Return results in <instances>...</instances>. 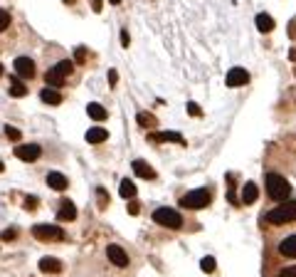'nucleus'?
Listing matches in <instances>:
<instances>
[{"instance_id":"nucleus-33","label":"nucleus","mask_w":296,"mask_h":277,"mask_svg":"<svg viewBox=\"0 0 296 277\" xmlns=\"http://www.w3.org/2000/svg\"><path fill=\"white\" fill-rule=\"evenodd\" d=\"M188 112H190L193 117H200V107H198L195 102H188Z\"/></svg>"},{"instance_id":"nucleus-5","label":"nucleus","mask_w":296,"mask_h":277,"mask_svg":"<svg viewBox=\"0 0 296 277\" xmlns=\"http://www.w3.org/2000/svg\"><path fill=\"white\" fill-rule=\"evenodd\" d=\"M207 203H210V191L207 188H195V191H190L188 196H183V201H180V206H185V208H205Z\"/></svg>"},{"instance_id":"nucleus-34","label":"nucleus","mask_w":296,"mask_h":277,"mask_svg":"<svg viewBox=\"0 0 296 277\" xmlns=\"http://www.w3.org/2000/svg\"><path fill=\"white\" fill-rule=\"evenodd\" d=\"M25 208H37V198H25Z\"/></svg>"},{"instance_id":"nucleus-23","label":"nucleus","mask_w":296,"mask_h":277,"mask_svg":"<svg viewBox=\"0 0 296 277\" xmlns=\"http://www.w3.org/2000/svg\"><path fill=\"white\" fill-rule=\"evenodd\" d=\"M257 28L262 32H269V30H274V20L266 15V13H262V15H257Z\"/></svg>"},{"instance_id":"nucleus-2","label":"nucleus","mask_w":296,"mask_h":277,"mask_svg":"<svg viewBox=\"0 0 296 277\" xmlns=\"http://www.w3.org/2000/svg\"><path fill=\"white\" fill-rule=\"evenodd\" d=\"M266 220L274 225H284V223L296 220V201H284L281 206H276L274 211L266 213Z\"/></svg>"},{"instance_id":"nucleus-39","label":"nucleus","mask_w":296,"mask_h":277,"mask_svg":"<svg viewBox=\"0 0 296 277\" xmlns=\"http://www.w3.org/2000/svg\"><path fill=\"white\" fill-rule=\"evenodd\" d=\"M109 3H114V5H118V3H121V0H109Z\"/></svg>"},{"instance_id":"nucleus-18","label":"nucleus","mask_w":296,"mask_h":277,"mask_svg":"<svg viewBox=\"0 0 296 277\" xmlns=\"http://www.w3.org/2000/svg\"><path fill=\"white\" fill-rule=\"evenodd\" d=\"M257 196H259V193H257V186H254V183H244V186H242V203H247V206H249V203H254V201H257Z\"/></svg>"},{"instance_id":"nucleus-16","label":"nucleus","mask_w":296,"mask_h":277,"mask_svg":"<svg viewBox=\"0 0 296 277\" xmlns=\"http://www.w3.org/2000/svg\"><path fill=\"white\" fill-rule=\"evenodd\" d=\"M87 114L91 117V119H96V122H104V119L109 117V112H106L101 104H96V102H91V104L87 107Z\"/></svg>"},{"instance_id":"nucleus-4","label":"nucleus","mask_w":296,"mask_h":277,"mask_svg":"<svg viewBox=\"0 0 296 277\" xmlns=\"http://www.w3.org/2000/svg\"><path fill=\"white\" fill-rule=\"evenodd\" d=\"M153 220H156L158 225H163V228H173V230H178V228L183 225L180 213L173 211V208H156V211H153Z\"/></svg>"},{"instance_id":"nucleus-30","label":"nucleus","mask_w":296,"mask_h":277,"mask_svg":"<svg viewBox=\"0 0 296 277\" xmlns=\"http://www.w3.org/2000/svg\"><path fill=\"white\" fill-rule=\"evenodd\" d=\"M0 238H3V240H15V238H18V230H15V228L3 230V233H0Z\"/></svg>"},{"instance_id":"nucleus-21","label":"nucleus","mask_w":296,"mask_h":277,"mask_svg":"<svg viewBox=\"0 0 296 277\" xmlns=\"http://www.w3.org/2000/svg\"><path fill=\"white\" fill-rule=\"evenodd\" d=\"M121 196L126 198V201H131V198H136V186H133V181H128V178H123L121 181Z\"/></svg>"},{"instance_id":"nucleus-17","label":"nucleus","mask_w":296,"mask_h":277,"mask_svg":"<svg viewBox=\"0 0 296 277\" xmlns=\"http://www.w3.org/2000/svg\"><path fill=\"white\" fill-rule=\"evenodd\" d=\"M279 252H281L284 257H296V235L286 238V240H281V245H279Z\"/></svg>"},{"instance_id":"nucleus-35","label":"nucleus","mask_w":296,"mask_h":277,"mask_svg":"<svg viewBox=\"0 0 296 277\" xmlns=\"http://www.w3.org/2000/svg\"><path fill=\"white\" fill-rule=\"evenodd\" d=\"M279 277H296V267H286V270H284Z\"/></svg>"},{"instance_id":"nucleus-7","label":"nucleus","mask_w":296,"mask_h":277,"mask_svg":"<svg viewBox=\"0 0 296 277\" xmlns=\"http://www.w3.org/2000/svg\"><path fill=\"white\" fill-rule=\"evenodd\" d=\"M247 82H249V74H247V69H242V67L230 69L227 77H225V84H227V87H242V84H247Z\"/></svg>"},{"instance_id":"nucleus-10","label":"nucleus","mask_w":296,"mask_h":277,"mask_svg":"<svg viewBox=\"0 0 296 277\" xmlns=\"http://www.w3.org/2000/svg\"><path fill=\"white\" fill-rule=\"evenodd\" d=\"M40 272H45V275H57V272H62V262H59L57 257H42V260H40Z\"/></svg>"},{"instance_id":"nucleus-36","label":"nucleus","mask_w":296,"mask_h":277,"mask_svg":"<svg viewBox=\"0 0 296 277\" xmlns=\"http://www.w3.org/2000/svg\"><path fill=\"white\" fill-rule=\"evenodd\" d=\"M121 45H123V47H126V45H128V32H126V30L121 32Z\"/></svg>"},{"instance_id":"nucleus-31","label":"nucleus","mask_w":296,"mask_h":277,"mask_svg":"<svg viewBox=\"0 0 296 277\" xmlns=\"http://www.w3.org/2000/svg\"><path fill=\"white\" fill-rule=\"evenodd\" d=\"M96 196H99V208H106V191L96 188Z\"/></svg>"},{"instance_id":"nucleus-9","label":"nucleus","mask_w":296,"mask_h":277,"mask_svg":"<svg viewBox=\"0 0 296 277\" xmlns=\"http://www.w3.org/2000/svg\"><path fill=\"white\" fill-rule=\"evenodd\" d=\"M106 255H109V260H111L116 267H126V265H128V255L123 252V247L109 245L106 247Z\"/></svg>"},{"instance_id":"nucleus-3","label":"nucleus","mask_w":296,"mask_h":277,"mask_svg":"<svg viewBox=\"0 0 296 277\" xmlns=\"http://www.w3.org/2000/svg\"><path fill=\"white\" fill-rule=\"evenodd\" d=\"M32 235L42 243H55V240H64V230L59 225H47V223H37L32 228Z\"/></svg>"},{"instance_id":"nucleus-1","label":"nucleus","mask_w":296,"mask_h":277,"mask_svg":"<svg viewBox=\"0 0 296 277\" xmlns=\"http://www.w3.org/2000/svg\"><path fill=\"white\" fill-rule=\"evenodd\" d=\"M266 193L274 201H286L289 193H291V183L279 173H266Z\"/></svg>"},{"instance_id":"nucleus-20","label":"nucleus","mask_w":296,"mask_h":277,"mask_svg":"<svg viewBox=\"0 0 296 277\" xmlns=\"http://www.w3.org/2000/svg\"><path fill=\"white\" fill-rule=\"evenodd\" d=\"M55 72H57L62 79H67V77H69V74L74 72V62H72V60H62V62H57V64H55Z\"/></svg>"},{"instance_id":"nucleus-32","label":"nucleus","mask_w":296,"mask_h":277,"mask_svg":"<svg viewBox=\"0 0 296 277\" xmlns=\"http://www.w3.org/2000/svg\"><path fill=\"white\" fill-rule=\"evenodd\" d=\"M138 211H141L138 201H133V198H131V201H128V213H131V216H138Z\"/></svg>"},{"instance_id":"nucleus-27","label":"nucleus","mask_w":296,"mask_h":277,"mask_svg":"<svg viewBox=\"0 0 296 277\" xmlns=\"http://www.w3.org/2000/svg\"><path fill=\"white\" fill-rule=\"evenodd\" d=\"M200 267H203V272H215V257H203Z\"/></svg>"},{"instance_id":"nucleus-37","label":"nucleus","mask_w":296,"mask_h":277,"mask_svg":"<svg viewBox=\"0 0 296 277\" xmlns=\"http://www.w3.org/2000/svg\"><path fill=\"white\" fill-rule=\"evenodd\" d=\"M109 82H111V84H116V82H118V77H116V72H114V69L109 72Z\"/></svg>"},{"instance_id":"nucleus-24","label":"nucleus","mask_w":296,"mask_h":277,"mask_svg":"<svg viewBox=\"0 0 296 277\" xmlns=\"http://www.w3.org/2000/svg\"><path fill=\"white\" fill-rule=\"evenodd\" d=\"M156 141H176V144H183V136L178 131H163V134H156Z\"/></svg>"},{"instance_id":"nucleus-29","label":"nucleus","mask_w":296,"mask_h":277,"mask_svg":"<svg viewBox=\"0 0 296 277\" xmlns=\"http://www.w3.org/2000/svg\"><path fill=\"white\" fill-rule=\"evenodd\" d=\"M138 124H141V126H153V124H156V119H153V117H148L146 112H141V114H138Z\"/></svg>"},{"instance_id":"nucleus-22","label":"nucleus","mask_w":296,"mask_h":277,"mask_svg":"<svg viewBox=\"0 0 296 277\" xmlns=\"http://www.w3.org/2000/svg\"><path fill=\"white\" fill-rule=\"evenodd\" d=\"M45 82H47V87H55V89H59V87L64 84V79H62L57 72H55V67H52V69H47V74H45Z\"/></svg>"},{"instance_id":"nucleus-13","label":"nucleus","mask_w":296,"mask_h":277,"mask_svg":"<svg viewBox=\"0 0 296 277\" xmlns=\"http://www.w3.org/2000/svg\"><path fill=\"white\" fill-rule=\"evenodd\" d=\"M57 218L59 220H74V218H77V208H74V203H72V201H62V203H59Z\"/></svg>"},{"instance_id":"nucleus-26","label":"nucleus","mask_w":296,"mask_h":277,"mask_svg":"<svg viewBox=\"0 0 296 277\" xmlns=\"http://www.w3.org/2000/svg\"><path fill=\"white\" fill-rule=\"evenodd\" d=\"M74 62H79V64L87 62V47H84V45H79V47L74 50Z\"/></svg>"},{"instance_id":"nucleus-15","label":"nucleus","mask_w":296,"mask_h":277,"mask_svg":"<svg viewBox=\"0 0 296 277\" xmlns=\"http://www.w3.org/2000/svg\"><path fill=\"white\" fill-rule=\"evenodd\" d=\"M109 139V131L106 129H101V126H94V129H89L87 131V141L89 144H101V141H106Z\"/></svg>"},{"instance_id":"nucleus-41","label":"nucleus","mask_w":296,"mask_h":277,"mask_svg":"<svg viewBox=\"0 0 296 277\" xmlns=\"http://www.w3.org/2000/svg\"><path fill=\"white\" fill-rule=\"evenodd\" d=\"M3 168H5V166H3V163H0V173H3Z\"/></svg>"},{"instance_id":"nucleus-28","label":"nucleus","mask_w":296,"mask_h":277,"mask_svg":"<svg viewBox=\"0 0 296 277\" xmlns=\"http://www.w3.org/2000/svg\"><path fill=\"white\" fill-rule=\"evenodd\" d=\"M8 25H10V13L8 10H0V32L5 30Z\"/></svg>"},{"instance_id":"nucleus-38","label":"nucleus","mask_w":296,"mask_h":277,"mask_svg":"<svg viewBox=\"0 0 296 277\" xmlns=\"http://www.w3.org/2000/svg\"><path fill=\"white\" fill-rule=\"evenodd\" d=\"M91 8L99 13V10H101V0H91Z\"/></svg>"},{"instance_id":"nucleus-19","label":"nucleus","mask_w":296,"mask_h":277,"mask_svg":"<svg viewBox=\"0 0 296 277\" xmlns=\"http://www.w3.org/2000/svg\"><path fill=\"white\" fill-rule=\"evenodd\" d=\"M8 92L13 94V97H25L28 89H25V84L20 82V77L15 74V77H10V87H8Z\"/></svg>"},{"instance_id":"nucleus-12","label":"nucleus","mask_w":296,"mask_h":277,"mask_svg":"<svg viewBox=\"0 0 296 277\" xmlns=\"http://www.w3.org/2000/svg\"><path fill=\"white\" fill-rule=\"evenodd\" d=\"M47 186H50V188H55V191H64L69 183H67V176H64V173L50 171V173H47Z\"/></svg>"},{"instance_id":"nucleus-42","label":"nucleus","mask_w":296,"mask_h":277,"mask_svg":"<svg viewBox=\"0 0 296 277\" xmlns=\"http://www.w3.org/2000/svg\"><path fill=\"white\" fill-rule=\"evenodd\" d=\"M64 3H74V0H64Z\"/></svg>"},{"instance_id":"nucleus-11","label":"nucleus","mask_w":296,"mask_h":277,"mask_svg":"<svg viewBox=\"0 0 296 277\" xmlns=\"http://www.w3.org/2000/svg\"><path fill=\"white\" fill-rule=\"evenodd\" d=\"M133 173H136V176H141V178H148V181H153V178H156V171L148 166L146 161H141V158H136V161H133Z\"/></svg>"},{"instance_id":"nucleus-40","label":"nucleus","mask_w":296,"mask_h":277,"mask_svg":"<svg viewBox=\"0 0 296 277\" xmlns=\"http://www.w3.org/2000/svg\"><path fill=\"white\" fill-rule=\"evenodd\" d=\"M3 72H5V69H3V64H0V77H3Z\"/></svg>"},{"instance_id":"nucleus-6","label":"nucleus","mask_w":296,"mask_h":277,"mask_svg":"<svg viewBox=\"0 0 296 277\" xmlns=\"http://www.w3.org/2000/svg\"><path fill=\"white\" fill-rule=\"evenodd\" d=\"M13 67H15V74L20 79H32L35 77V62L30 60V57H18V60L13 62Z\"/></svg>"},{"instance_id":"nucleus-14","label":"nucleus","mask_w":296,"mask_h":277,"mask_svg":"<svg viewBox=\"0 0 296 277\" xmlns=\"http://www.w3.org/2000/svg\"><path fill=\"white\" fill-rule=\"evenodd\" d=\"M40 99H42L45 104H52V107H57L59 102H62V94H59L55 87H45V89L40 92Z\"/></svg>"},{"instance_id":"nucleus-8","label":"nucleus","mask_w":296,"mask_h":277,"mask_svg":"<svg viewBox=\"0 0 296 277\" xmlns=\"http://www.w3.org/2000/svg\"><path fill=\"white\" fill-rule=\"evenodd\" d=\"M40 154H42V149H40L37 144H23V146L15 149V156H18L20 161H37Z\"/></svg>"},{"instance_id":"nucleus-25","label":"nucleus","mask_w":296,"mask_h":277,"mask_svg":"<svg viewBox=\"0 0 296 277\" xmlns=\"http://www.w3.org/2000/svg\"><path fill=\"white\" fill-rule=\"evenodd\" d=\"M5 136L10 139V141H20V129H15V126H5Z\"/></svg>"}]
</instances>
